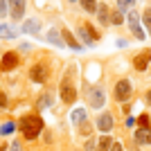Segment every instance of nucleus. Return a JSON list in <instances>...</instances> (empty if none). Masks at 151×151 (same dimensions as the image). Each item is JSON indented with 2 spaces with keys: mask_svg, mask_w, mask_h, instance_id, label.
Returning a JSON list of instances; mask_svg holds the SVG:
<instances>
[{
  "mask_svg": "<svg viewBox=\"0 0 151 151\" xmlns=\"http://www.w3.org/2000/svg\"><path fill=\"white\" fill-rule=\"evenodd\" d=\"M129 27H131V32L140 38V41H145V32H142V27H140V16H138V12H129Z\"/></svg>",
  "mask_w": 151,
  "mask_h": 151,
  "instance_id": "obj_7",
  "label": "nucleus"
},
{
  "mask_svg": "<svg viewBox=\"0 0 151 151\" xmlns=\"http://www.w3.org/2000/svg\"><path fill=\"white\" fill-rule=\"evenodd\" d=\"M108 20H111V23H113V25H122V23H124V18H122V14H111V16H108Z\"/></svg>",
  "mask_w": 151,
  "mask_h": 151,
  "instance_id": "obj_25",
  "label": "nucleus"
},
{
  "mask_svg": "<svg viewBox=\"0 0 151 151\" xmlns=\"http://www.w3.org/2000/svg\"><path fill=\"white\" fill-rule=\"evenodd\" d=\"M126 45H129L126 38H117V47H126Z\"/></svg>",
  "mask_w": 151,
  "mask_h": 151,
  "instance_id": "obj_32",
  "label": "nucleus"
},
{
  "mask_svg": "<svg viewBox=\"0 0 151 151\" xmlns=\"http://www.w3.org/2000/svg\"><path fill=\"white\" fill-rule=\"evenodd\" d=\"M38 25H41V23H38V20H25V25H23V32H27V34H36L38 32Z\"/></svg>",
  "mask_w": 151,
  "mask_h": 151,
  "instance_id": "obj_19",
  "label": "nucleus"
},
{
  "mask_svg": "<svg viewBox=\"0 0 151 151\" xmlns=\"http://www.w3.org/2000/svg\"><path fill=\"white\" fill-rule=\"evenodd\" d=\"M97 14H99V23L106 25L108 23V12H106V5H97Z\"/></svg>",
  "mask_w": 151,
  "mask_h": 151,
  "instance_id": "obj_20",
  "label": "nucleus"
},
{
  "mask_svg": "<svg viewBox=\"0 0 151 151\" xmlns=\"http://www.w3.org/2000/svg\"><path fill=\"white\" fill-rule=\"evenodd\" d=\"M81 7L86 9V12H90V14H95V12H97V2H93V0H83V2H81Z\"/></svg>",
  "mask_w": 151,
  "mask_h": 151,
  "instance_id": "obj_21",
  "label": "nucleus"
},
{
  "mask_svg": "<svg viewBox=\"0 0 151 151\" xmlns=\"http://www.w3.org/2000/svg\"><path fill=\"white\" fill-rule=\"evenodd\" d=\"M9 7H12V18L14 20L23 18V14H25V2H23V0H18V2H9Z\"/></svg>",
  "mask_w": 151,
  "mask_h": 151,
  "instance_id": "obj_12",
  "label": "nucleus"
},
{
  "mask_svg": "<svg viewBox=\"0 0 151 151\" xmlns=\"http://www.w3.org/2000/svg\"><path fill=\"white\" fill-rule=\"evenodd\" d=\"M5 106H7V95H5V93H0V111H2Z\"/></svg>",
  "mask_w": 151,
  "mask_h": 151,
  "instance_id": "obj_30",
  "label": "nucleus"
},
{
  "mask_svg": "<svg viewBox=\"0 0 151 151\" xmlns=\"http://www.w3.org/2000/svg\"><path fill=\"white\" fill-rule=\"evenodd\" d=\"M138 124H140V129L149 131V115H147V113H142V115L138 117Z\"/></svg>",
  "mask_w": 151,
  "mask_h": 151,
  "instance_id": "obj_23",
  "label": "nucleus"
},
{
  "mask_svg": "<svg viewBox=\"0 0 151 151\" xmlns=\"http://www.w3.org/2000/svg\"><path fill=\"white\" fill-rule=\"evenodd\" d=\"M111 145H113L111 135H108V133H104V135L99 138V142L95 145V151H108V149H111Z\"/></svg>",
  "mask_w": 151,
  "mask_h": 151,
  "instance_id": "obj_14",
  "label": "nucleus"
},
{
  "mask_svg": "<svg viewBox=\"0 0 151 151\" xmlns=\"http://www.w3.org/2000/svg\"><path fill=\"white\" fill-rule=\"evenodd\" d=\"M9 149H12V151H23V147H20V142H12Z\"/></svg>",
  "mask_w": 151,
  "mask_h": 151,
  "instance_id": "obj_31",
  "label": "nucleus"
},
{
  "mask_svg": "<svg viewBox=\"0 0 151 151\" xmlns=\"http://www.w3.org/2000/svg\"><path fill=\"white\" fill-rule=\"evenodd\" d=\"M59 93H61V99L65 101V104H72V101L77 99V90H75V86L65 79V81L61 83V88H59Z\"/></svg>",
  "mask_w": 151,
  "mask_h": 151,
  "instance_id": "obj_6",
  "label": "nucleus"
},
{
  "mask_svg": "<svg viewBox=\"0 0 151 151\" xmlns=\"http://www.w3.org/2000/svg\"><path fill=\"white\" fill-rule=\"evenodd\" d=\"M43 117H38V115H23L18 120V129L25 140H36L43 131Z\"/></svg>",
  "mask_w": 151,
  "mask_h": 151,
  "instance_id": "obj_1",
  "label": "nucleus"
},
{
  "mask_svg": "<svg viewBox=\"0 0 151 151\" xmlns=\"http://www.w3.org/2000/svg\"><path fill=\"white\" fill-rule=\"evenodd\" d=\"M61 38H63V45H65V47H72V50H81L83 45H79L77 43V38L72 36V34H70L68 29L65 32H61Z\"/></svg>",
  "mask_w": 151,
  "mask_h": 151,
  "instance_id": "obj_11",
  "label": "nucleus"
},
{
  "mask_svg": "<svg viewBox=\"0 0 151 151\" xmlns=\"http://www.w3.org/2000/svg\"><path fill=\"white\" fill-rule=\"evenodd\" d=\"M129 7H133L131 0H120L117 2V14H124V9H129Z\"/></svg>",
  "mask_w": 151,
  "mask_h": 151,
  "instance_id": "obj_24",
  "label": "nucleus"
},
{
  "mask_svg": "<svg viewBox=\"0 0 151 151\" xmlns=\"http://www.w3.org/2000/svg\"><path fill=\"white\" fill-rule=\"evenodd\" d=\"M70 117H72V124H83V122H86V111H83V108H77L75 113L70 115Z\"/></svg>",
  "mask_w": 151,
  "mask_h": 151,
  "instance_id": "obj_18",
  "label": "nucleus"
},
{
  "mask_svg": "<svg viewBox=\"0 0 151 151\" xmlns=\"http://www.w3.org/2000/svg\"><path fill=\"white\" fill-rule=\"evenodd\" d=\"M79 36H81V41L86 45H93L95 41H99V32H95L93 29V25H83V27H79Z\"/></svg>",
  "mask_w": 151,
  "mask_h": 151,
  "instance_id": "obj_4",
  "label": "nucleus"
},
{
  "mask_svg": "<svg viewBox=\"0 0 151 151\" xmlns=\"http://www.w3.org/2000/svg\"><path fill=\"white\" fill-rule=\"evenodd\" d=\"M20 32L16 29V27H9L5 25V23H0V38H16Z\"/></svg>",
  "mask_w": 151,
  "mask_h": 151,
  "instance_id": "obj_13",
  "label": "nucleus"
},
{
  "mask_svg": "<svg viewBox=\"0 0 151 151\" xmlns=\"http://www.w3.org/2000/svg\"><path fill=\"white\" fill-rule=\"evenodd\" d=\"M88 104L93 108H101L106 104V90L101 88V86H93L88 88Z\"/></svg>",
  "mask_w": 151,
  "mask_h": 151,
  "instance_id": "obj_2",
  "label": "nucleus"
},
{
  "mask_svg": "<svg viewBox=\"0 0 151 151\" xmlns=\"http://www.w3.org/2000/svg\"><path fill=\"white\" fill-rule=\"evenodd\" d=\"M113 124H115V120H113L111 113H101L99 117H97V129H99L101 133H111L113 131Z\"/></svg>",
  "mask_w": 151,
  "mask_h": 151,
  "instance_id": "obj_8",
  "label": "nucleus"
},
{
  "mask_svg": "<svg viewBox=\"0 0 151 151\" xmlns=\"http://www.w3.org/2000/svg\"><path fill=\"white\" fill-rule=\"evenodd\" d=\"M108 151H124V147L120 145V142H113V145H111V149Z\"/></svg>",
  "mask_w": 151,
  "mask_h": 151,
  "instance_id": "obj_29",
  "label": "nucleus"
},
{
  "mask_svg": "<svg viewBox=\"0 0 151 151\" xmlns=\"http://www.w3.org/2000/svg\"><path fill=\"white\" fill-rule=\"evenodd\" d=\"M14 129H16V124H14V122H5V124L0 126V133H2V135H9Z\"/></svg>",
  "mask_w": 151,
  "mask_h": 151,
  "instance_id": "obj_22",
  "label": "nucleus"
},
{
  "mask_svg": "<svg viewBox=\"0 0 151 151\" xmlns=\"http://www.w3.org/2000/svg\"><path fill=\"white\" fill-rule=\"evenodd\" d=\"M86 151H95V140L93 138L86 140Z\"/></svg>",
  "mask_w": 151,
  "mask_h": 151,
  "instance_id": "obj_27",
  "label": "nucleus"
},
{
  "mask_svg": "<svg viewBox=\"0 0 151 151\" xmlns=\"http://www.w3.org/2000/svg\"><path fill=\"white\" fill-rule=\"evenodd\" d=\"M16 65H18V54H16V52H5V57L0 61V70L9 72V70H14Z\"/></svg>",
  "mask_w": 151,
  "mask_h": 151,
  "instance_id": "obj_9",
  "label": "nucleus"
},
{
  "mask_svg": "<svg viewBox=\"0 0 151 151\" xmlns=\"http://www.w3.org/2000/svg\"><path fill=\"white\" fill-rule=\"evenodd\" d=\"M135 142H138V145H142V147H147V145H149V131L138 129V131H135Z\"/></svg>",
  "mask_w": 151,
  "mask_h": 151,
  "instance_id": "obj_17",
  "label": "nucleus"
},
{
  "mask_svg": "<svg viewBox=\"0 0 151 151\" xmlns=\"http://www.w3.org/2000/svg\"><path fill=\"white\" fill-rule=\"evenodd\" d=\"M47 77H50V70H47L45 63H34V68L29 70V79L34 83H45Z\"/></svg>",
  "mask_w": 151,
  "mask_h": 151,
  "instance_id": "obj_3",
  "label": "nucleus"
},
{
  "mask_svg": "<svg viewBox=\"0 0 151 151\" xmlns=\"http://www.w3.org/2000/svg\"><path fill=\"white\" fill-rule=\"evenodd\" d=\"M7 7H9V2L0 0V16H5V14H7Z\"/></svg>",
  "mask_w": 151,
  "mask_h": 151,
  "instance_id": "obj_26",
  "label": "nucleus"
},
{
  "mask_svg": "<svg viewBox=\"0 0 151 151\" xmlns=\"http://www.w3.org/2000/svg\"><path fill=\"white\" fill-rule=\"evenodd\" d=\"M129 95H131V81L129 79H120L117 86H115V99L124 101V99H129Z\"/></svg>",
  "mask_w": 151,
  "mask_h": 151,
  "instance_id": "obj_5",
  "label": "nucleus"
},
{
  "mask_svg": "<svg viewBox=\"0 0 151 151\" xmlns=\"http://www.w3.org/2000/svg\"><path fill=\"white\" fill-rule=\"evenodd\" d=\"M133 65H135V70H140V72L149 68V50H145L142 54H138L135 61H133Z\"/></svg>",
  "mask_w": 151,
  "mask_h": 151,
  "instance_id": "obj_10",
  "label": "nucleus"
},
{
  "mask_svg": "<svg viewBox=\"0 0 151 151\" xmlns=\"http://www.w3.org/2000/svg\"><path fill=\"white\" fill-rule=\"evenodd\" d=\"M142 20H145V27H149V23H151V14H149V9L145 12V16H142Z\"/></svg>",
  "mask_w": 151,
  "mask_h": 151,
  "instance_id": "obj_28",
  "label": "nucleus"
},
{
  "mask_svg": "<svg viewBox=\"0 0 151 151\" xmlns=\"http://www.w3.org/2000/svg\"><path fill=\"white\" fill-rule=\"evenodd\" d=\"M52 106V95H41V97H38V104H36V108L38 111H45V108H50Z\"/></svg>",
  "mask_w": 151,
  "mask_h": 151,
  "instance_id": "obj_16",
  "label": "nucleus"
},
{
  "mask_svg": "<svg viewBox=\"0 0 151 151\" xmlns=\"http://www.w3.org/2000/svg\"><path fill=\"white\" fill-rule=\"evenodd\" d=\"M47 41H50L52 45H57V47H65V45H63V38H61V34H59V32L54 29V27H52V29L47 32Z\"/></svg>",
  "mask_w": 151,
  "mask_h": 151,
  "instance_id": "obj_15",
  "label": "nucleus"
}]
</instances>
